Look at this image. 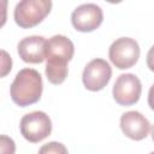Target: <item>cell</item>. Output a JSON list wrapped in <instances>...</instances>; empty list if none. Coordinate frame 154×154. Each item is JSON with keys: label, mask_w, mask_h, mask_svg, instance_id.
I'll list each match as a JSON object with an SVG mask.
<instances>
[{"label": "cell", "mask_w": 154, "mask_h": 154, "mask_svg": "<svg viewBox=\"0 0 154 154\" xmlns=\"http://www.w3.org/2000/svg\"><path fill=\"white\" fill-rule=\"evenodd\" d=\"M103 20L102 8L96 4H82L71 13V24L79 32H91L96 30Z\"/></svg>", "instance_id": "7"}, {"label": "cell", "mask_w": 154, "mask_h": 154, "mask_svg": "<svg viewBox=\"0 0 154 154\" xmlns=\"http://www.w3.org/2000/svg\"><path fill=\"white\" fill-rule=\"evenodd\" d=\"M150 136H152V140L154 141V125L150 128Z\"/></svg>", "instance_id": "17"}, {"label": "cell", "mask_w": 154, "mask_h": 154, "mask_svg": "<svg viewBox=\"0 0 154 154\" xmlns=\"http://www.w3.org/2000/svg\"><path fill=\"white\" fill-rule=\"evenodd\" d=\"M123 134L134 141L144 140L150 132L149 120L138 111H128L122 114L119 120Z\"/></svg>", "instance_id": "8"}, {"label": "cell", "mask_w": 154, "mask_h": 154, "mask_svg": "<svg viewBox=\"0 0 154 154\" xmlns=\"http://www.w3.org/2000/svg\"><path fill=\"white\" fill-rule=\"evenodd\" d=\"M112 77V67L105 59L95 58L90 60L82 73V82L87 90L99 91L102 90Z\"/></svg>", "instance_id": "6"}, {"label": "cell", "mask_w": 154, "mask_h": 154, "mask_svg": "<svg viewBox=\"0 0 154 154\" xmlns=\"http://www.w3.org/2000/svg\"><path fill=\"white\" fill-rule=\"evenodd\" d=\"M142 93V83L140 78L134 73H122L116 79L112 95L114 101L120 106L135 105Z\"/></svg>", "instance_id": "5"}, {"label": "cell", "mask_w": 154, "mask_h": 154, "mask_svg": "<svg viewBox=\"0 0 154 154\" xmlns=\"http://www.w3.org/2000/svg\"><path fill=\"white\" fill-rule=\"evenodd\" d=\"M52 5L51 0H22L13 10V19L19 28H34L51 13Z\"/></svg>", "instance_id": "2"}, {"label": "cell", "mask_w": 154, "mask_h": 154, "mask_svg": "<svg viewBox=\"0 0 154 154\" xmlns=\"http://www.w3.org/2000/svg\"><path fill=\"white\" fill-rule=\"evenodd\" d=\"M45 73L49 83L59 85L61 84L69 73L67 64H58V63H48L46 61V67H45Z\"/></svg>", "instance_id": "11"}, {"label": "cell", "mask_w": 154, "mask_h": 154, "mask_svg": "<svg viewBox=\"0 0 154 154\" xmlns=\"http://www.w3.org/2000/svg\"><path fill=\"white\" fill-rule=\"evenodd\" d=\"M0 150H1V154H14L16 153L14 141L6 135H1L0 136Z\"/></svg>", "instance_id": "13"}, {"label": "cell", "mask_w": 154, "mask_h": 154, "mask_svg": "<svg viewBox=\"0 0 154 154\" xmlns=\"http://www.w3.org/2000/svg\"><path fill=\"white\" fill-rule=\"evenodd\" d=\"M73 42L65 35H54L49 37L46 42V61L69 64V61L73 58Z\"/></svg>", "instance_id": "9"}, {"label": "cell", "mask_w": 154, "mask_h": 154, "mask_svg": "<svg viewBox=\"0 0 154 154\" xmlns=\"http://www.w3.org/2000/svg\"><path fill=\"white\" fill-rule=\"evenodd\" d=\"M146 63H147L148 69H149L152 72H154V45L149 48V51H148V53H147Z\"/></svg>", "instance_id": "15"}, {"label": "cell", "mask_w": 154, "mask_h": 154, "mask_svg": "<svg viewBox=\"0 0 154 154\" xmlns=\"http://www.w3.org/2000/svg\"><path fill=\"white\" fill-rule=\"evenodd\" d=\"M149 154H154V152H152V153H149Z\"/></svg>", "instance_id": "18"}, {"label": "cell", "mask_w": 154, "mask_h": 154, "mask_svg": "<svg viewBox=\"0 0 154 154\" xmlns=\"http://www.w3.org/2000/svg\"><path fill=\"white\" fill-rule=\"evenodd\" d=\"M43 82L41 73L30 67L19 70L10 87L12 101L19 107H26L36 103L42 95Z\"/></svg>", "instance_id": "1"}, {"label": "cell", "mask_w": 154, "mask_h": 154, "mask_svg": "<svg viewBox=\"0 0 154 154\" xmlns=\"http://www.w3.org/2000/svg\"><path fill=\"white\" fill-rule=\"evenodd\" d=\"M37 154H69L67 148L61 142L52 141L46 144H42Z\"/></svg>", "instance_id": "12"}, {"label": "cell", "mask_w": 154, "mask_h": 154, "mask_svg": "<svg viewBox=\"0 0 154 154\" xmlns=\"http://www.w3.org/2000/svg\"><path fill=\"white\" fill-rule=\"evenodd\" d=\"M12 70V59L8 53L2 49L1 51V77H5Z\"/></svg>", "instance_id": "14"}, {"label": "cell", "mask_w": 154, "mask_h": 154, "mask_svg": "<svg viewBox=\"0 0 154 154\" xmlns=\"http://www.w3.org/2000/svg\"><path fill=\"white\" fill-rule=\"evenodd\" d=\"M147 101H148V106L150 107V109L154 111V83H153V84L150 85V88H149Z\"/></svg>", "instance_id": "16"}, {"label": "cell", "mask_w": 154, "mask_h": 154, "mask_svg": "<svg viewBox=\"0 0 154 154\" xmlns=\"http://www.w3.org/2000/svg\"><path fill=\"white\" fill-rule=\"evenodd\" d=\"M140 54V46L137 41L131 37H119L114 40L108 48V58L119 70L132 67L138 61Z\"/></svg>", "instance_id": "4"}, {"label": "cell", "mask_w": 154, "mask_h": 154, "mask_svg": "<svg viewBox=\"0 0 154 154\" xmlns=\"http://www.w3.org/2000/svg\"><path fill=\"white\" fill-rule=\"evenodd\" d=\"M47 40L43 36L32 35L22 38L17 45V53L19 58L28 64H40L46 59Z\"/></svg>", "instance_id": "10"}, {"label": "cell", "mask_w": 154, "mask_h": 154, "mask_svg": "<svg viewBox=\"0 0 154 154\" xmlns=\"http://www.w3.org/2000/svg\"><path fill=\"white\" fill-rule=\"evenodd\" d=\"M19 131L28 142L38 143L52 134V120L42 111L26 113L20 119Z\"/></svg>", "instance_id": "3"}]
</instances>
